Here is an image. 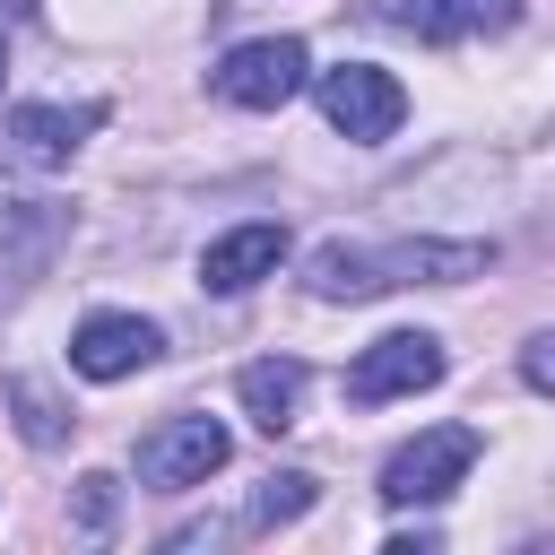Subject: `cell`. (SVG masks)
I'll return each mask as SVG.
<instances>
[{
    "instance_id": "7",
    "label": "cell",
    "mask_w": 555,
    "mask_h": 555,
    "mask_svg": "<svg viewBox=\"0 0 555 555\" xmlns=\"http://www.w3.org/2000/svg\"><path fill=\"white\" fill-rule=\"evenodd\" d=\"M304 43L295 35H260V43H234L225 61H217V95L225 104H243V113H278L295 87H304Z\"/></svg>"
},
{
    "instance_id": "8",
    "label": "cell",
    "mask_w": 555,
    "mask_h": 555,
    "mask_svg": "<svg viewBox=\"0 0 555 555\" xmlns=\"http://www.w3.org/2000/svg\"><path fill=\"white\" fill-rule=\"evenodd\" d=\"M156 347H165V330L139 321V312H87V321L69 330V364H78L87 382H130L139 364H156Z\"/></svg>"
},
{
    "instance_id": "14",
    "label": "cell",
    "mask_w": 555,
    "mask_h": 555,
    "mask_svg": "<svg viewBox=\"0 0 555 555\" xmlns=\"http://www.w3.org/2000/svg\"><path fill=\"white\" fill-rule=\"evenodd\" d=\"M9 408H17V434H26L35 451H52V442L69 434V416H61V399H52V390H43L35 373H17V382H9Z\"/></svg>"
},
{
    "instance_id": "6",
    "label": "cell",
    "mask_w": 555,
    "mask_h": 555,
    "mask_svg": "<svg viewBox=\"0 0 555 555\" xmlns=\"http://www.w3.org/2000/svg\"><path fill=\"white\" fill-rule=\"evenodd\" d=\"M321 113H330V130H338V139L373 147V139H390V130L408 121V95H399V78H390V69L347 61V69H321Z\"/></svg>"
},
{
    "instance_id": "10",
    "label": "cell",
    "mask_w": 555,
    "mask_h": 555,
    "mask_svg": "<svg viewBox=\"0 0 555 555\" xmlns=\"http://www.w3.org/2000/svg\"><path fill=\"white\" fill-rule=\"evenodd\" d=\"M382 17L416 43H468V35H503L520 17V0H390Z\"/></svg>"
},
{
    "instance_id": "13",
    "label": "cell",
    "mask_w": 555,
    "mask_h": 555,
    "mask_svg": "<svg viewBox=\"0 0 555 555\" xmlns=\"http://www.w3.org/2000/svg\"><path fill=\"white\" fill-rule=\"evenodd\" d=\"M312 503H321V477H304V468H278V477H260V494H251L243 529H286V520H304Z\"/></svg>"
},
{
    "instance_id": "12",
    "label": "cell",
    "mask_w": 555,
    "mask_h": 555,
    "mask_svg": "<svg viewBox=\"0 0 555 555\" xmlns=\"http://www.w3.org/2000/svg\"><path fill=\"white\" fill-rule=\"evenodd\" d=\"M234 390H243V408H251L260 434H286L295 408H304V364H295V356H260V364H243Z\"/></svg>"
},
{
    "instance_id": "11",
    "label": "cell",
    "mask_w": 555,
    "mask_h": 555,
    "mask_svg": "<svg viewBox=\"0 0 555 555\" xmlns=\"http://www.w3.org/2000/svg\"><path fill=\"white\" fill-rule=\"evenodd\" d=\"M95 121H104V104H78V113H61V104H17V113H9V139H17L35 165H69Z\"/></svg>"
},
{
    "instance_id": "5",
    "label": "cell",
    "mask_w": 555,
    "mask_h": 555,
    "mask_svg": "<svg viewBox=\"0 0 555 555\" xmlns=\"http://www.w3.org/2000/svg\"><path fill=\"white\" fill-rule=\"evenodd\" d=\"M225 451H234V434H225L217 416H165V425L139 442V486H156V494L208 486V477L225 468Z\"/></svg>"
},
{
    "instance_id": "4",
    "label": "cell",
    "mask_w": 555,
    "mask_h": 555,
    "mask_svg": "<svg viewBox=\"0 0 555 555\" xmlns=\"http://www.w3.org/2000/svg\"><path fill=\"white\" fill-rule=\"evenodd\" d=\"M434 382H442V338H434V330H390V338H373V347L347 364V399H356V408L416 399V390H434Z\"/></svg>"
},
{
    "instance_id": "9",
    "label": "cell",
    "mask_w": 555,
    "mask_h": 555,
    "mask_svg": "<svg viewBox=\"0 0 555 555\" xmlns=\"http://www.w3.org/2000/svg\"><path fill=\"white\" fill-rule=\"evenodd\" d=\"M278 260H286V225L251 217V225H234V234H217L199 251V286L208 295H251L260 278H278Z\"/></svg>"
},
{
    "instance_id": "17",
    "label": "cell",
    "mask_w": 555,
    "mask_h": 555,
    "mask_svg": "<svg viewBox=\"0 0 555 555\" xmlns=\"http://www.w3.org/2000/svg\"><path fill=\"white\" fill-rule=\"evenodd\" d=\"M0 78H9V43H0Z\"/></svg>"
},
{
    "instance_id": "16",
    "label": "cell",
    "mask_w": 555,
    "mask_h": 555,
    "mask_svg": "<svg viewBox=\"0 0 555 555\" xmlns=\"http://www.w3.org/2000/svg\"><path fill=\"white\" fill-rule=\"evenodd\" d=\"M520 382H529V390H546V382H555V356H546V338H529V347H520Z\"/></svg>"
},
{
    "instance_id": "2",
    "label": "cell",
    "mask_w": 555,
    "mask_h": 555,
    "mask_svg": "<svg viewBox=\"0 0 555 555\" xmlns=\"http://www.w3.org/2000/svg\"><path fill=\"white\" fill-rule=\"evenodd\" d=\"M61 243H69V208L52 191H26L17 173H0V295L43 278Z\"/></svg>"
},
{
    "instance_id": "1",
    "label": "cell",
    "mask_w": 555,
    "mask_h": 555,
    "mask_svg": "<svg viewBox=\"0 0 555 555\" xmlns=\"http://www.w3.org/2000/svg\"><path fill=\"white\" fill-rule=\"evenodd\" d=\"M494 243H390V251H347V243H321L304 286L321 304H364V295H390V286H460V278H486Z\"/></svg>"
},
{
    "instance_id": "15",
    "label": "cell",
    "mask_w": 555,
    "mask_h": 555,
    "mask_svg": "<svg viewBox=\"0 0 555 555\" xmlns=\"http://www.w3.org/2000/svg\"><path fill=\"white\" fill-rule=\"evenodd\" d=\"M113 512H121V477H104V468H95V477H78V529H87V538H104V529H113Z\"/></svg>"
},
{
    "instance_id": "3",
    "label": "cell",
    "mask_w": 555,
    "mask_h": 555,
    "mask_svg": "<svg viewBox=\"0 0 555 555\" xmlns=\"http://www.w3.org/2000/svg\"><path fill=\"white\" fill-rule=\"evenodd\" d=\"M477 468V425H434V434H416V442H399L390 460H382V503H442L460 477Z\"/></svg>"
}]
</instances>
